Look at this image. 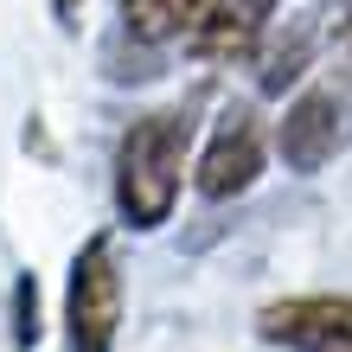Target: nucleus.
Wrapping results in <instances>:
<instances>
[{"instance_id":"obj_8","label":"nucleus","mask_w":352,"mask_h":352,"mask_svg":"<svg viewBox=\"0 0 352 352\" xmlns=\"http://www.w3.org/2000/svg\"><path fill=\"white\" fill-rule=\"evenodd\" d=\"M307 52H314V32H307V26H301L295 38H276L269 52H256V65H263V90H269V96H282V90L307 71Z\"/></svg>"},{"instance_id":"obj_1","label":"nucleus","mask_w":352,"mask_h":352,"mask_svg":"<svg viewBox=\"0 0 352 352\" xmlns=\"http://www.w3.org/2000/svg\"><path fill=\"white\" fill-rule=\"evenodd\" d=\"M192 129H199V96L167 102V109H148L135 116L116 141V212L129 231H160L179 205V186H186V148H192Z\"/></svg>"},{"instance_id":"obj_11","label":"nucleus","mask_w":352,"mask_h":352,"mask_svg":"<svg viewBox=\"0 0 352 352\" xmlns=\"http://www.w3.org/2000/svg\"><path fill=\"white\" fill-rule=\"evenodd\" d=\"M340 58H352V7L340 13Z\"/></svg>"},{"instance_id":"obj_9","label":"nucleus","mask_w":352,"mask_h":352,"mask_svg":"<svg viewBox=\"0 0 352 352\" xmlns=\"http://www.w3.org/2000/svg\"><path fill=\"white\" fill-rule=\"evenodd\" d=\"M13 340H19V346L38 340V282H32V276L13 282Z\"/></svg>"},{"instance_id":"obj_10","label":"nucleus","mask_w":352,"mask_h":352,"mask_svg":"<svg viewBox=\"0 0 352 352\" xmlns=\"http://www.w3.org/2000/svg\"><path fill=\"white\" fill-rule=\"evenodd\" d=\"M84 7H90V0H52V19L65 32H77V26H84Z\"/></svg>"},{"instance_id":"obj_6","label":"nucleus","mask_w":352,"mask_h":352,"mask_svg":"<svg viewBox=\"0 0 352 352\" xmlns=\"http://www.w3.org/2000/svg\"><path fill=\"white\" fill-rule=\"evenodd\" d=\"M282 7H288V0H212V7H205V19L192 26V52L205 58V65L256 58Z\"/></svg>"},{"instance_id":"obj_2","label":"nucleus","mask_w":352,"mask_h":352,"mask_svg":"<svg viewBox=\"0 0 352 352\" xmlns=\"http://www.w3.org/2000/svg\"><path fill=\"white\" fill-rule=\"evenodd\" d=\"M352 148V58L314 71L307 84L288 96V109L276 122V154L288 173L314 179Z\"/></svg>"},{"instance_id":"obj_5","label":"nucleus","mask_w":352,"mask_h":352,"mask_svg":"<svg viewBox=\"0 0 352 352\" xmlns=\"http://www.w3.org/2000/svg\"><path fill=\"white\" fill-rule=\"evenodd\" d=\"M256 340L276 352H352V295H282L256 314Z\"/></svg>"},{"instance_id":"obj_7","label":"nucleus","mask_w":352,"mask_h":352,"mask_svg":"<svg viewBox=\"0 0 352 352\" xmlns=\"http://www.w3.org/2000/svg\"><path fill=\"white\" fill-rule=\"evenodd\" d=\"M205 7L212 0H116V19L122 38H135V45H173V38H192Z\"/></svg>"},{"instance_id":"obj_4","label":"nucleus","mask_w":352,"mask_h":352,"mask_svg":"<svg viewBox=\"0 0 352 352\" xmlns=\"http://www.w3.org/2000/svg\"><path fill=\"white\" fill-rule=\"evenodd\" d=\"M263 160H269L263 116L250 109V102H224L218 122H212V135H205V148H199L192 192L212 199V205H224V199H237V192H250V186H256Z\"/></svg>"},{"instance_id":"obj_3","label":"nucleus","mask_w":352,"mask_h":352,"mask_svg":"<svg viewBox=\"0 0 352 352\" xmlns=\"http://www.w3.org/2000/svg\"><path fill=\"white\" fill-rule=\"evenodd\" d=\"M116 333H122V263H116V237L96 231L71 256L65 352H116Z\"/></svg>"}]
</instances>
